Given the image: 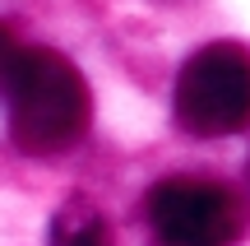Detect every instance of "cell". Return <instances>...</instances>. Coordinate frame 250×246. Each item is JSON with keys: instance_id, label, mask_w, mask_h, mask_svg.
I'll use <instances>...</instances> for the list:
<instances>
[{"instance_id": "obj_1", "label": "cell", "mask_w": 250, "mask_h": 246, "mask_svg": "<svg viewBox=\"0 0 250 246\" xmlns=\"http://www.w3.org/2000/svg\"><path fill=\"white\" fill-rule=\"evenodd\" d=\"M5 112L9 139L33 158H51L83 139L93 121V93L70 56L51 46H28L5 79Z\"/></svg>"}, {"instance_id": "obj_2", "label": "cell", "mask_w": 250, "mask_h": 246, "mask_svg": "<svg viewBox=\"0 0 250 246\" xmlns=\"http://www.w3.org/2000/svg\"><path fill=\"white\" fill-rule=\"evenodd\" d=\"M176 126L195 139H223L250 126V51L208 42L181 65L171 93Z\"/></svg>"}, {"instance_id": "obj_3", "label": "cell", "mask_w": 250, "mask_h": 246, "mask_svg": "<svg viewBox=\"0 0 250 246\" xmlns=\"http://www.w3.org/2000/svg\"><path fill=\"white\" fill-rule=\"evenodd\" d=\"M246 223V195L208 177H167L148 191V228L162 246H236Z\"/></svg>"}, {"instance_id": "obj_4", "label": "cell", "mask_w": 250, "mask_h": 246, "mask_svg": "<svg viewBox=\"0 0 250 246\" xmlns=\"http://www.w3.org/2000/svg\"><path fill=\"white\" fill-rule=\"evenodd\" d=\"M46 246H116V237H111L107 214H102L88 195H70V200L51 214Z\"/></svg>"}, {"instance_id": "obj_5", "label": "cell", "mask_w": 250, "mask_h": 246, "mask_svg": "<svg viewBox=\"0 0 250 246\" xmlns=\"http://www.w3.org/2000/svg\"><path fill=\"white\" fill-rule=\"evenodd\" d=\"M14 61H19V46H14V33H9V28L0 23V89H5L9 70H14Z\"/></svg>"}]
</instances>
